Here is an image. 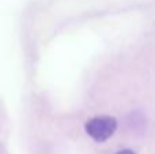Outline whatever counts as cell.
I'll list each match as a JSON object with an SVG mask.
<instances>
[{
    "label": "cell",
    "instance_id": "7a4b0ae2",
    "mask_svg": "<svg viewBox=\"0 0 155 154\" xmlns=\"http://www.w3.org/2000/svg\"><path fill=\"white\" fill-rule=\"evenodd\" d=\"M117 154H135L132 150H128V149H125V150H121V152H118Z\"/></svg>",
    "mask_w": 155,
    "mask_h": 154
},
{
    "label": "cell",
    "instance_id": "6da1fadb",
    "mask_svg": "<svg viewBox=\"0 0 155 154\" xmlns=\"http://www.w3.org/2000/svg\"><path fill=\"white\" fill-rule=\"evenodd\" d=\"M117 120L110 116L93 117L86 123V132L97 142H105L116 132Z\"/></svg>",
    "mask_w": 155,
    "mask_h": 154
}]
</instances>
